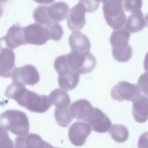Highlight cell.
Segmentation results:
<instances>
[{
	"mask_svg": "<svg viewBox=\"0 0 148 148\" xmlns=\"http://www.w3.org/2000/svg\"><path fill=\"white\" fill-rule=\"evenodd\" d=\"M63 57L67 73L77 72L79 75L88 73L94 69L96 65L95 58L90 53L81 54L71 51L63 54Z\"/></svg>",
	"mask_w": 148,
	"mask_h": 148,
	"instance_id": "4",
	"label": "cell"
},
{
	"mask_svg": "<svg viewBox=\"0 0 148 148\" xmlns=\"http://www.w3.org/2000/svg\"><path fill=\"white\" fill-rule=\"evenodd\" d=\"M138 148H147V132L140 136L138 141Z\"/></svg>",
	"mask_w": 148,
	"mask_h": 148,
	"instance_id": "29",
	"label": "cell"
},
{
	"mask_svg": "<svg viewBox=\"0 0 148 148\" xmlns=\"http://www.w3.org/2000/svg\"><path fill=\"white\" fill-rule=\"evenodd\" d=\"M0 148H14L13 142L7 131L0 130Z\"/></svg>",
	"mask_w": 148,
	"mask_h": 148,
	"instance_id": "28",
	"label": "cell"
},
{
	"mask_svg": "<svg viewBox=\"0 0 148 148\" xmlns=\"http://www.w3.org/2000/svg\"><path fill=\"white\" fill-rule=\"evenodd\" d=\"M13 82H17L24 85L34 86L40 80V76L36 68L31 64L15 68L11 74Z\"/></svg>",
	"mask_w": 148,
	"mask_h": 148,
	"instance_id": "7",
	"label": "cell"
},
{
	"mask_svg": "<svg viewBox=\"0 0 148 148\" xmlns=\"http://www.w3.org/2000/svg\"><path fill=\"white\" fill-rule=\"evenodd\" d=\"M124 6L128 12L134 13L140 10L142 0H124Z\"/></svg>",
	"mask_w": 148,
	"mask_h": 148,
	"instance_id": "26",
	"label": "cell"
},
{
	"mask_svg": "<svg viewBox=\"0 0 148 148\" xmlns=\"http://www.w3.org/2000/svg\"><path fill=\"white\" fill-rule=\"evenodd\" d=\"M43 148H58V147H53V146H51L50 143H47L46 142L45 143V145L44 146V147Z\"/></svg>",
	"mask_w": 148,
	"mask_h": 148,
	"instance_id": "31",
	"label": "cell"
},
{
	"mask_svg": "<svg viewBox=\"0 0 148 148\" xmlns=\"http://www.w3.org/2000/svg\"><path fill=\"white\" fill-rule=\"evenodd\" d=\"M48 98L50 105H54L57 109H68L71 103V99L68 93L60 88L53 90Z\"/></svg>",
	"mask_w": 148,
	"mask_h": 148,
	"instance_id": "20",
	"label": "cell"
},
{
	"mask_svg": "<svg viewBox=\"0 0 148 148\" xmlns=\"http://www.w3.org/2000/svg\"><path fill=\"white\" fill-rule=\"evenodd\" d=\"M0 130L18 136L25 135L29 130L28 119L20 110H8L0 115Z\"/></svg>",
	"mask_w": 148,
	"mask_h": 148,
	"instance_id": "2",
	"label": "cell"
},
{
	"mask_svg": "<svg viewBox=\"0 0 148 148\" xmlns=\"http://www.w3.org/2000/svg\"><path fill=\"white\" fill-rule=\"evenodd\" d=\"M109 134L112 139L118 143L125 142L129 136L128 129L120 124L113 125L109 130Z\"/></svg>",
	"mask_w": 148,
	"mask_h": 148,
	"instance_id": "22",
	"label": "cell"
},
{
	"mask_svg": "<svg viewBox=\"0 0 148 148\" xmlns=\"http://www.w3.org/2000/svg\"><path fill=\"white\" fill-rule=\"evenodd\" d=\"M45 26L47 29L49 39L58 41L62 38L63 35V29L59 24L57 23L50 22Z\"/></svg>",
	"mask_w": 148,
	"mask_h": 148,
	"instance_id": "25",
	"label": "cell"
},
{
	"mask_svg": "<svg viewBox=\"0 0 148 148\" xmlns=\"http://www.w3.org/2000/svg\"><path fill=\"white\" fill-rule=\"evenodd\" d=\"M25 44L24 27L17 25H13L6 36L0 38V49H13Z\"/></svg>",
	"mask_w": 148,
	"mask_h": 148,
	"instance_id": "9",
	"label": "cell"
},
{
	"mask_svg": "<svg viewBox=\"0 0 148 148\" xmlns=\"http://www.w3.org/2000/svg\"><path fill=\"white\" fill-rule=\"evenodd\" d=\"M7 1L8 0H0V5H1L2 3H3L4 2H5Z\"/></svg>",
	"mask_w": 148,
	"mask_h": 148,
	"instance_id": "33",
	"label": "cell"
},
{
	"mask_svg": "<svg viewBox=\"0 0 148 148\" xmlns=\"http://www.w3.org/2000/svg\"><path fill=\"white\" fill-rule=\"evenodd\" d=\"M54 117L58 125L62 127H66L73 119L68 109L56 108L54 110Z\"/></svg>",
	"mask_w": 148,
	"mask_h": 148,
	"instance_id": "23",
	"label": "cell"
},
{
	"mask_svg": "<svg viewBox=\"0 0 148 148\" xmlns=\"http://www.w3.org/2000/svg\"><path fill=\"white\" fill-rule=\"evenodd\" d=\"M35 2L38 3H42V4H49L53 3L54 0H34Z\"/></svg>",
	"mask_w": 148,
	"mask_h": 148,
	"instance_id": "30",
	"label": "cell"
},
{
	"mask_svg": "<svg viewBox=\"0 0 148 148\" xmlns=\"http://www.w3.org/2000/svg\"><path fill=\"white\" fill-rule=\"evenodd\" d=\"M126 29L131 33L138 32L142 30L146 25V17L140 10L132 13L125 22Z\"/></svg>",
	"mask_w": 148,
	"mask_h": 148,
	"instance_id": "19",
	"label": "cell"
},
{
	"mask_svg": "<svg viewBox=\"0 0 148 148\" xmlns=\"http://www.w3.org/2000/svg\"><path fill=\"white\" fill-rule=\"evenodd\" d=\"M69 43L72 52L81 54L88 53L91 45L88 38L80 31H73L69 38Z\"/></svg>",
	"mask_w": 148,
	"mask_h": 148,
	"instance_id": "14",
	"label": "cell"
},
{
	"mask_svg": "<svg viewBox=\"0 0 148 148\" xmlns=\"http://www.w3.org/2000/svg\"><path fill=\"white\" fill-rule=\"evenodd\" d=\"M111 96L114 100L119 101H134L140 94L138 85L125 81L119 82L111 91Z\"/></svg>",
	"mask_w": 148,
	"mask_h": 148,
	"instance_id": "6",
	"label": "cell"
},
{
	"mask_svg": "<svg viewBox=\"0 0 148 148\" xmlns=\"http://www.w3.org/2000/svg\"><path fill=\"white\" fill-rule=\"evenodd\" d=\"M5 95L9 98L14 99L21 106L31 112L44 113L50 107L48 97L39 95L27 89L25 85L12 82L6 88Z\"/></svg>",
	"mask_w": 148,
	"mask_h": 148,
	"instance_id": "1",
	"label": "cell"
},
{
	"mask_svg": "<svg viewBox=\"0 0 148 148\" xmlns=\"http://www.w3.org/2000/svg\"><path fill=\"white\" fill-rule=\"evenodd\" d=\"M80 76L77 72H71L59 75L58 82L60 87L65 91H71L74 89L79 83Z\"/></svg>",
	"mask_w": 148,
	"mask_h": 148,
	"instance_id": "21",
	"label": "cell"
},
{
	"mask_svg": "<svg viewBox=\"0 0 148 148\" xmlns=\"http://www.w3.org/2000/svg\"><path fill=\"white\" fill-rule=\"evenodd\" d=\"M25 44L42 45L49 39L47 29L45 26L33 23L24 27Z\"/></svg>",
	"mask_w": 148,
	"mask_h": 148,
	"instance_id": "8",
	"label": "cell"
},
{
	"mask_svg": "<svg viewBox=\"0 0 148 148\" xmlns=\"http://www.w3.org/2000/svg\"><path fill=\"white\" fill-rule=\"evenodd\" d=\"M69 6L64 2H56L47 6V15L51 22L58 23L65 20L68 14Z\"/></svg>",
	"mask_w": 148,
	"mask_h": 148,
	"instance_id": "18",
	"label": "cell"
},
{
	"mask_svg": "<svg viewBox=\"0 0 148 148\" xmlns=\"http://www.w3.org/2000/svg\"><path fill=\"white\" fill-rule=\"evenodd\" d=\"M2 13H3V10H2V8L1 7V5H0V17L2 16Z\"/></svg>",
	"mask_w": 148,
	"mask_h": 148,
	"instance_id": "32",
	"label": "cell"
},
{
	"mask_svg": "<svg viewBox=\"0 0 148 148\" xmlns=\"http://www.w3.org/2000/svg\"><path fill=\"white\" fill-rule=\"evenodd\" d=\"M46 142L36 134H27L15 139V148H43Z\"/></svg>",
	"mask_w": 148,
	"mask_h": 148,
	"instance_id": "17",
	"label": "cell"
},
{
	"mask_svg": "<svg viewBox=\"0 0 148 148\" xmlns=\"http://www.w3.org/2000/svg\"><path fill=\"white\" fill-rule=\"evenodd\" d=\"M88 123L92 130L99 133L108 132L112 126V122L107 115L97 108H94L92 117Z\"/></svg>",
	"mask_w": 148,
	"mask_h": 148,
	"instance_id": "15",
	"label": "cell"
},
{
	"mask_svg": "<svg viewBox=\"0 0 148 148\" xmlns=\"http://www.w3.org/2000/svg\"><path fill=\"white\" fill-rule=\"evenodd\" d=\"M91 128L88 123L76 121L69 128L68 137L71 142L76 146H83L91 132Z\"/></svg>",
	"mask_w": 148,
	"mask_h": 148,
	"instance_id": "10",
	"label": "cell"
},
{
	"mask_svg": "<svg viewBox=\"0 0 148 148\" xmlns=\"http://www.w3.org/2000/svg\"><path fill=\"white\" fill-rule=\"evenodd\" d=\"M69 112L72 118L88 123L92 117L94 108L88 101L81 99L71 104Z\"/></svg>",
	"mask_w": 148,
	"mask_h": 148,
	"instance_id": "11",
	"label": "cell"
},
{
	"mask_svg": "<svg viewBox=\"0 0 148 148\" xmlns=\"http://www.w3.org/2000/svg\"><path fill=\"white\" fill-rule=\"evenodd\" d=\"M47 6L40 5L38 6L33 12V17L38 23L46 25L51 21L47 15Z\"/></svg>",
	"mask_w": 148,
	"mask_h": 148,
	"instance_id": "24",
	"label": "cell"
},
{
	"mask_svg": "<svg viewBox=\"0 0 148 148\" xmlns=\"http://www.w3.org/2000/svg\"><path fill=\"white\" fill-rule=\"evenodd\" d=\"M132 114L137 122L142 123L146 121L148 118V100L146 97L140 95L132 101Z\"/></svg>",
	"mask_w": 148,
	"mask_h": 148,
	"instance_id": "16",
	"label": "cell"
},
{
	"mask_svg": "<svg viewBox=\"0 0 148 148\" xmlns=\"http://www.w3.org/2000/svg\"><path fill=\"white\" fill-rule=\"evenodd\" d=\"M15 54L8 48L1 49L0 51V76L9 77L15 68Z\"/></svg>",
	"mask_w": 148,
	"mask_h": 148,
	"instance_id": "13",
	"label": "cell"
},
{
	"mask_svg": "<svg viewBox=\"0 0 148 148\" xmlns=\"http://www.w3.org/2000/svg\"><path fill=\"white\" fill-rule=\"evenodd\" d=\"M124 0H106L102 9L108 24L114 30L123 28L126 22V14L123 8Z\"/></svg>",
	"mask_w": 148,
	"mask_h": 148,
	"instance_id": "5",
	"label": "cell"
},
{
	"mask_svg": "<svg viewBox=\"0 0 148 148\" xmlns=\"http://www.w3.org/2000/svg\"><path fill=\"white\" fill-rule=\"evenodd\" d=\"M130 32L126 29L114 30L110 37L112 47V56L114 60L120 62L128 61L132 56V49L128 44Z\"/></svg>",
	"mask_w": 148,
	"mask_h": 148,
	"instance_id": "3",
	"label": "cell"
},
{
	"mask_svg": "<svg viewBox=\"0 0 148 148\" xmlns=\"http://www.w3.org/2000/svg\"><path fill=\"white\" fill-rule=\"evenodd\" d=\"M86 12L84 5L80 2L69 10L67 16V25L70 30L79 31L83 28L86 24Z\"/></svg>",
	"mask_w": 148,
	"mask_h": 148,
	"instance_id": "12",
	"label": "cell"
},
{
	"mask_svg": "<svg viewBox=\"0 0 148 148\" xmlns=\"http://www.w3.org/2000/svg\"><path fill=\"white\" fill-rule=\"evenodd\" d=\"M84 6L86 12L91 13L95 11L99 7L100 2H104L106 0H79Z\"/></svg>",
	"mask_w": 148,
	"mask_h": 148,
	"instance_id": "27",
	"label": "cell"
}]
</instances>
